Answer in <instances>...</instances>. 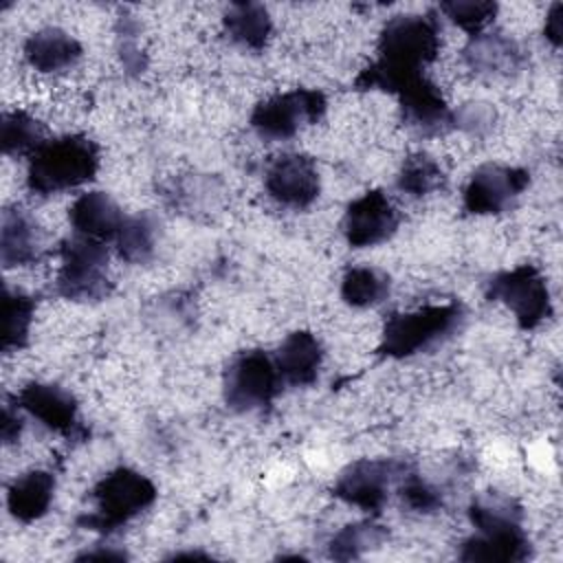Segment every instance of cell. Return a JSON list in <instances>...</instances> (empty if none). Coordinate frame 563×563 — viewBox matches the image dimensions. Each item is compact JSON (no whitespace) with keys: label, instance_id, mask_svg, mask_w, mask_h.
I'll return each mask as SVG.
<instances>
[{"label":"cell","instance_id":"obj_1","mask_svg":"<svg viewBox=\"0 0 563 563\" xmlns=\"http://www.w3.org/2000/svg\"><path fill=\"white\" fill-rule=\"evenodd\" d=\"M99 169V147L86 134L46 139L31 156L26 187L37 196H53L81 187Z\"/></svg>","mask_w":563,"mask_h":563},{"label":"cell","instance_id":"obj_2","mask_svg":"<svg viewBox=\"0 0 563 563\" xmlns=\"http://www.w3.org/2000/svg\"><path fill=\"white\" fill-rule=\"evenodd\" d=\"M156 486L143 473L119 466L103 475L92 488V512L84 515L79 523L86 530L110 534L139 517L156 501Z\"/></svg>","mask_w":563,"mask_h":563},{"label":"cell","instance_id":"obj_3","mask_svg":"<svg viewBox=\"0 0 563 563\" xmlns=\"http://www.w3.org/2000/svg\"><path fill=\"white\" fill-rule=\"evenodd\" d=\"M464 321L457 301L431 303L409 312H394L380 336L378 352L387 358H407L449 339Z\"/></svg>","mask_w":563,"mask_h":563},{"label":"cell","instance_id":"obj_4","mask_svg":"<svg viewBox=\"0 0 563 563\" xmlns=\"http://www.w3.org/2000/svg\"><path fill=\"white\" fill-rule=\"evenodd\" d=\"M440 51V24L427 13H405L387 20L378 35V66L396 73H422Z\"/></svg>","mask_w":563,"mask_h":563},{"label":"cell","instance_id":"obj_5","mask_svg":"<svg viewBox=\"0 0 563 563\" xmlns=\"http://www.w3.org/2000/svg\"><path fill=\"white\" fill-rule=\"evenodd\" d=\"M55 292L70 301H99L110 292L108 249L103 242L73 235L59 244Z\"/></svg>","mask_w":563,"mask_h":563},{"label":"cell","instance_id":"obj_6","mask_svg":"<svg viewBox=\"0 0 563 563\" xmlns=\"http://www.w3.org/2000/svg\"><path fill=\"white\" fill-rule=\"evenodd\" d=\"M486 297L504 303L523 330L539 328L552 314L548 282L541 271L530 264L495 273L486 282Z\"/></svg>","mask_w":563,"mask_h":563},{"label":"cell","instance_id":"obj_7","mask_svg":"<svg viewBox=\"0 0 563 563\" xmlns=\"http://www.w3.org/2000/svg\"><path fill=\"white\" fill-rule=\"evenodd\" d=\"M282 385L275 358L264 350H246L227 365L224 402L233 411H257L275 400Z\"/></svg>","mask_w":563,"mask_h":563},{"label":"cell","instance_id":"obj_8","mask_svg":"<svg viewBox=\"0 0 563 563\" xmlns=\"http://www.w3.org/2000/svg\"><path fill=\"white\" fill-rule=\"evenodd\" d=\"M328 101L314 88H295L260 101L251 112V128L271 141L292 139L301 128L325 114Z\"/></svg>","mask_w":563,"mask_h":563},{"label":"cell","instance_id":"obj_9","mask_svg":"<svg viewBox=\"0 0 563 563\" xmlns=\"http://www.w3.org/2000/svg\"><path fill=\"white\" fill-rule=\"evenodd\" d=\"M409 464L400 460H356L341 471L334 482V497L367 512H378Z\"/></svg>","mask_w":563,"mask_h":563},{"label":"cell","instance_id":"obj_10","mask_svg":"<svg viewBox=\"0 0 563 563\" xmlns=\"http://www.w3.org/2000/svg\"><path fill=\"white\" fill-rule=\"evenodd\" d=\"M530 185L523 167L486 163L477 167L464 187V209L475 216H495L508 211Z\"/></svg>","mask_w":563,"mask_h":563},{"label":"cell","instance_id":"obj_11","mask_svg":"<svg viewBox=\"0 0 563 563\" xmlns=\"http://www.w3.org/2000/svg\"><path fill=\"white\" fill-rule=\"evenodd\" d=\"M398 224L400 216L394 202L380 189H372L347 205L341 231L350 246L367 249L387 242L396 233Z\"/></svg>","mask_w":563,"mask_h":563},{"label":"cell","instance_id":"obj_12","mask_svg":"<svg viewBox=\"0 0 563 563\" xmlns=\"http://www.w3.org/2000/svg\"><path fill=\"white\" fill-rule=\"evenodd\" d=\"M264 187L275 202L290 209H306L321 191V176L310 156L288 152L271 161Z\"/></svg>","mask_w":563,"mask_h":563},{"label":"cell","instance_id":"obj_13","mask_svg":"<svg viewBox=\"0 0 563 563\" xmlns=\"http://www.w3.org/2000/svg\"><path fill=\"white\" fill-rule=\"evenodd\" d=\"M15 407L35 418L42 427L64 438H81L86 429L79 422V407L70 391L53 383H29L15 396Z\"/></svg>","mask_w":563,"mask_h":563},{"label":"cell","instance_id":"obj_14","mask_svg":"<svg viewBox=\"0 0 563 563\" xmlns=\"http://www.w3.org/2000/svg\"><path fill=\"white\" fill-rule=\"evenodd\" d=\"M402 121L422 136H438L453 128V112L440 95L438 86L422 77L396 95Z\"/></svg>","mask_w":563,"mask_h":563},{"label":"cell","instance_id":"obj_15","mask_svg":"<svg viewBox=\"0 0 563 563\" xmlns=\"http://www.w3.org/2000/svg\"><path fill=\"white\" fill-rule=\"evenodd\" d=\"M125 218L128 216L123 213L119 202L106 191L81 194L68 211V220L75 235L97 240L103 244L114 242Z\"/></svg>","mask_w":563,"mask_h":563},{"label":"cell","instance_id":"obj_16","mask_svg":"<svg viewBox=\"0 0 563 563\" xmlns=\"http://www.w3.org/2000/svg\"><path fill=\"white\" fill-rule=\"evenodd\" d=\"M464 64L482 77H510L523 66L521 46L497 31L471 35L464 48Z\"/></svg>","mask_w":563,"mask_h":563},{"label":"cell","instance_id":"obj_17","mask_svg":"<svg viewBox=\"0 0 563 563\" xmlns=\"http://www.w3.org/2000/svg\"><path fill=\"white\" fill-rule=\"evenodd\" d=\"M42 255V229L37 220L20 209L7 207L0 224V260L4 268L29 266Z\"/></svg>","mask_w":563,"mask_h":563},{"label":"cell","instance_id":"obj_18","mask_svg":"<svg viewBox=\"0 0 563 563\" xmlns=\"http://www.w3.org/2000/svg\"><path fill=\"white\" fill-rule=\"evenodd\" d=\"M273 358L284 385L308 387L319 378L323 350L312 332L297 330L282 341Z\"/></svg>","mask_w":563,"mask_h":563},{"label":"cell","instance_id":"obj_19","mask_svg":"<svg viewBox=\"0 0 563 563\" xmlns=\"http://www.w3.org/2000/svg\"><path fill=\"white\" fill-rule=\"evenodd\" d=\"M530 556V541L523 526H508L495 530L475 532L462 543V561H486V563H517Z\"/></svg>","mask_w":563,"mask_h":563},{"label":"cell","instance_id":"obj_20","mask_svg":"<svg viewBox=\"0 0 563 563\" xmlns=\"http://www.w3.org/2000/svg\"><path fill=\"white\" fill-rule=\"evenodd\" d=\"M81 44L57 26H46L24 42V59L40 73H62L81 59Z\"/></svg>","mask_w":563,"mask_h":563},{"label":"cell","instance_id":"obj_21","mask_svg":"<svg viewBox=\"0 0 563 563\" xmlns=\"http://www.w3.org/2000/svg\"><path fill=\"white\" fill-rule=\"evenodd\" d=\"M55 495V477L48 471H29L13 479L7 493L9 512L24 523L42 519Z\"/></svg>","mask_w":563,"mask_h":563},{"label":"cell","instance_id":"obj_22","mask_svg":"<svg viewBox=\"0 0 563 563\" xmlns=\"http://www.w3.org/2000/svg\"><path fill=\"white\" fill-rule=\"evenodd\" d=\"M222 22L229 40L249 51H262L273 33V22L266 7L255 2L231 4Z\"/></svg>","mask_w":563,"mask_h":563},{"label":"cell","instance_id":"obj_23","mask_svg":"<svg viewBox=\"0 0 563 563\" xmlns=\"http://www.w3.org/2000/svg\"><path fill=\"white\" fill-rule=\"evenodd\" d=\"M389 295L387 273L374 266L347 268L341 279V299L352 308H369Z\"/></svg>","mask_w":563,"mask_h":563},{"label":"cell","instance_id":"obj_24","mask_svg":"<svg viewBox=\"0 0 563 563\" xmlns=\"http://www.w3.org/2000/svg\"><path fill=\"white\" fill-rule=\"evenodd\" d=\"M44 128L24 110H11L0 121V145L7 156H31L44 143Z\"/></svg>","mask_w":563,"mask_h":563},{"label":"cell","instance_id":"obj_25","mask_svg":"<svg viewBox=\"0 0 563 563\" xmlns=\"http://www.w3.org/2000/svg\"><path fill=\"white\" fill-rule=\"evenodd\" d=\"M2 310H4V332H2L0 345L4 354H11L22 350L29 343L35 303L22 290H11L7 286L2 295Z\"/></svg>","mask_w":563,"mask_h":563},{"label":"cell","instance_id":"obj_26","mask_svg":"<svg viewBox=\"0 0 563 563\" xmlns=\"http://www.w3.org/2000/svg\"><path fill=\"white\" fill-rule=\"evenodd\" d=\"M156 235L158 229L150 216H128L121 231L114 238L117 253L130 264H143L154 255Z\"/></svg>","mask_w":563,"mask_h":563},{"label":"cell","instance_id":"obj_27","mask_svg":"<svg viewBox=\"0 0 563 563\" xmlns=\"http://www.w3.org/2000/svg\"><path fill=\"white\" fill-rule=\"evenodd\" d=\"M442 183H444V172L440 163L424 152L407 156L396 176V187L411 198H422L427 194H433L435 189L442 187Z\"/></svg>","mask_w":563,"mask_h":563},{"label":"cell","instance_id":"obj_28","mask_svg":"<svg viewBox=\"0 0 563 563\" xmlns=\"http://www.w3.org/2000/svg\"><path fill=\"white\" fill-rule=\"evenodd\" d=\"M387 539V528L372 523V521H361V523H350L341 528L332 541H330V556L336 561H352L361 559L367 550L378 548Z\"/></svg>","mask_w":563,"mask_h":563},{"label":"cell","instance_id":"obj_29","mask_svg":"<svg viewBox=\"0 0 563 563\" xmlns=\"http://www.w3.org/2000/svg\"><path fill=\"white\" fill-rule=\"evenodd\" d=\"M440 11L462 31L477 35L484 33L495 20L497 4L488 0H449L440 4Z\"/></svg>","mask_w":563,"mask_h":563},{"label":"cell","instance_id":"obj_30","mask_svg":"<svg viewBox=\"0 0 563 563\" xmlns=\"http://www.w3.org/2000/svg\"><path fill=\"white\" fill-rule=\"evenodd\" d=\"M396 493L400 501L413 512L427 515V512H435L442 506V493L431 482H427L420 473H416L411 466L400 477Z\"/></svg>","mask_w":563,"mask_h":563},{"label":"cell","instance_id":"obj_31","mask_svg":"<svg viewBox=\"0 0 563 563\" xmlns=\"http://www.w3.org/2000/svg\"><path fill=\"white\" fill-rule=\"evenodd\" d=\"M495 121V110L488 103H466L460 112H453V128H462L471 134H484Z\"/></svg>","mask_w":563,"mask_h":563},{"label":"cell","instance_id":"obj_32","mask_svg":"<svg viewBox=\"0 0 563 563\" xmlns=\"http://www.w3.org/2000/svg\"><path fill=\"white\" fill-rule=\"evenodd\" d=\"M543 33L552 46H561V42H563V4L561 2H554L550 7Z\"/></svg>","mask_w":563,"mask_h":563},{"label":"cell","instance_id":"obj_33","mask_svg":"<svg viewBox=\"0 0 563 563\" xmlns=\"http://www.w3.org/2000/svg\"><path fill=\"white\" fill-rule=\"evenodd\" d=\"M0 433L4 444H13L20 433H22V420L18 418V407L11 409V405H4L2 409V422H0Z\"/></svg>","mask_w":563,"mask_h":563},{"label":"cell","instance_id":"obj_34","mask_svg":"<svg viewBox=\"0 0 563 563\" xmlns=\"http://www.w3.org/2000/svg\"><path fill=\"white\" fill-rule=\"evenodd\" d=\"M79 561H125L128 554L123 550H112V548H106V550H90V552H84L77 556Z\"/></svg>","mask_w":563,"mask_h":563}]
</instances>
